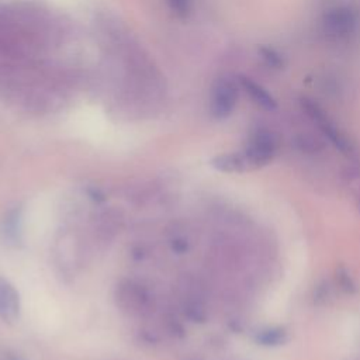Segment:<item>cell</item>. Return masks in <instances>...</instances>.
Here are the masks:
<instances>
[{
	"instance_id": "obj_1",
	"label": "cell",
	"mask_w": 360,
	"mask_h": 360,
	"mask_svg": "<svg viewBox=\"0 0 360 360\" xmlns=\"http://www.w3.org/2000/svg\"><path fill=\"white\" fill-rule=\"evenodd\" d=\"M239 84L229 76L218 77L212 87L210 96V112L215 120L228 118L238 103Z\"/></svg>"
},
{
	"instance_id": "obj_2",
	"label": "cell",
	"mask_w": 360,
	"mask_h": 360,
	"mask_svg": "<svg viewBox=\"0 0 360 360\" xmlns=\"http://www.w3.org/2000/svg\"><path fill=\"white\" fill-rule=\"evenodd\" d=\"M322 25L329 38L335 41L347 39L359 27V13L350 6H336L325 13Z\"/></svg>"
},
{
	"instance_id": "obj_3",
	"label": "cell",
	"mask_w": 360,
	"mask_h": 360,
	"mask_svg": "<svg viewBox=\"0 0 360 360\" xmlns=\"http://www.w3.org/2000/svg\"><path fill=\"white\" fill-rule=\"evenodd\" d=\"M277 153V138L271 131H256L243 150V155L250 169H257L269 165Z\"/></svg>"
},
{
	"instance_id": "obj_4",
	"label": "cell",
	"mask_w": 360,
	"mask_h": 360,
	"mask_svg": "<svg viewBox=\"0 0 360 360\" xmlns=\"http://www.w3.org/2000/svg\"><path fill=\"white\" fill-rule=\"evenodd\" d=\"M301 105L307 111V114L311 117V120L316 122L322 134L329 139V142L336 149H339L342 153H350L353 150V146L350 141L346 138V135L329 120V117L316 103H314L309 98H302Z\"/></svg>"
},
{
	"instance_id": "obj_5",
	"label": "cell",
	"mask_w": 360,
	"mask_h": 360,
	"mask_svg": "<svg viewBox=\"0 0 360 360\" xmlns=\"http://www.w3.org/2000/svg\"><path fill=\"white\" fill-rule=\"evenodd\" d=\"M148 301L149 297L139 284L127 281L117 287V304H120L124 311L139 314L146 308Z\"/></svg>"
},
{
	"instance_id": "obj_6",
	"label": "cell",
	"mask_w": 360,
	"mask_h": 360,
	"mask_svg": "<svg viewBox=\"0 0 360 360\" xmlns=\"http://www.w3.org/2000/svg\"><path fill=\"white\" fill-rule=\"evenodd\" d=\"M20 314L18 292L10 281L0 277V318L6 322H14Z\"/></svg>"
},
{
	"instance_id": "obj_7",
	"label": "cell",
	"mask_w": 360,
	"mask_h": 360,
	"mask_svg": "<svg viewBox=\"0 0 360 360\" xmlns=\"http://www.w3.org/2000/svg\"><path fill=\"white\" fill-rule=\"evenodd\" d=\"M239 86L250 96V98L260 105L262 108L267 110V111H273L277 108V103L274 100V97L259 83H256L255 80H252L250 77L246 76H240L239 79Z\"/></svg>"
},
{
	"instance_id": "obj_8",
	"label": "cell",
	"mask_w": 360,
	"mask_h": 360,
	"mask_svg": "<svg viewBox=\"0 0 360 360\" xmlns=\"http://www.w3.org/2000/svg\"><path fill=\"white\" fill-rule=\"evenodd\" d=\"M211 166L224 173H242L250 169L243 152L242 153L231 152V153L218 155L212 158Z\"/></svg>"
},
{
	"instance_id": "obj_9",
	"label": "cell",
	"mask_w": 360,
	"mask_h": 360,
	"mask_svg": "<svg viewBox=\"0 0 360 360\" xmlns=\"http://www.w3.org/2000/svg\"><path fill=\"white\" fill-rule=\"evenodd\" d=\"M255 340L257 345H262L266 347H274V346L284 345L288 340V332L281 326L264 328L256 333Z\"/></svg>"
},
{
	"instance_id": "obj_10",
	"label": "cell",
	"mask_w": 360,
	"mask_h": 360,
	"mask_svg": "<svg viewBox=\"0 0 360 360\" xmlns=\"http://www.w3.org/2000/svg\"><path fill=\"white\" fill-rule=\"evenodd\" d=\"M18 222H20V214L17 210L10 211L6 217H4V228H3V235L4 239H7L8 242H17L18 240Z\"/></svg>"
},
{
	"instance_id": "obj_11",
	"label": "cell",
	"mask_w": 360,
	"mask_h": 360,
	"mask_svg": "<svg viewBox=\"0 0 360 360\" xmlns=\"http://www.w3.org/2000/svg\"><path fill=\"white\" fill-rule=\"evenodd\" d=\"M335 276H336V283L342 291H345L347 294H353L357 291V284H356L353 276L350 274V271L345 266L336 267Z\"/></svg>"
},
{
	"instance_id": "obj_12",
	"label": "cell",
	"mask_w": 360,
	"mask_h": 360,
	"mask_svg": "<svg viewBox=\"0 0 360 360\" xmlns=\"http://www.w3.org/2000/svg\"><path fill=\"white\" fill-rule=\"evenodd\" d=\"M259 53L267 66H271L274 69H280L284 66V59L276 49L269 46H260Z\"/></svg>"
},
{
	"instance_id": "obj_13",
	"label": "cell",
	"mask_w": 360,
	"mask_h": 360,
	"mask_svg": "<svg viewBox=\"0 0 360 360\" xmlns=\"http://www.w3.org/2000/svg\"><path fill=\"white\" fill-rule=\"evenodd\" d=\"M166 4L170 11L179 18H186L191 11L190 0H166Z\"/></svg>"
},
{
	"instance_id": "obj_14",
	"label": "cell",
	"mask_w": 360,
	"mask_h": 360,
	"mask_svg": "<svg viewBox=\"0 0 360 360\" xmlns=\"http://www.w3.org/2000/svg\"><path fill=\"white\" fill-rule=\"evenodd\" d=\"M297 145L301 150H305V152H316L318 149L322 148V145L316 139H314L308 135H304V136L301 135L297 141Z\"/></svg>"
}]
</instances>
